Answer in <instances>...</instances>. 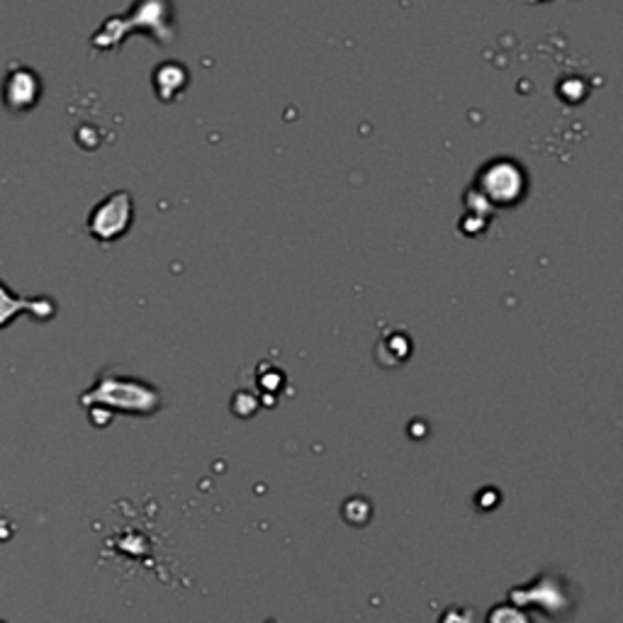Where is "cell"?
Masks as SVG:
<instances>
[{
	"label": "cell",
	"instance_id": "1",
	"mask_svg": "<svg viewBox=\"0 0 623 623\" xmlns=\"http://www.w3.org/2000/svg\"><path fill=\"white\" fill-rule=\"evenodd\" d=\"M529 190V176L512 159H497L482 166L477 173L473 193L482 205L514 207Z\"/></svg>",
	"mask_w": 623,
	"mask_h": 623
},
{
	"label": "cell",
	"instance_id": "2",
	"mask_svg": "<svg viewBox=\"0 0 623 623\" xmlns=\"http://www.w3.org/2000/svg\"><path fill=\"white\" fill-rule=\"evenodd\" d=\"M134 217V202L132 195L120 190L112 193L103 202L93 207L91 217H88V232L100 244H112L120 237H125L132 227Z\"/></svg>",
	"mask_w": 623,
	"mask_h": 623
},
{
	"label": "cell",
	"instance_id": "3",
	"mask_svg": "<svg viewBox=\"0 0 623 623\" xmlns=\"http://www.w3.org/2000/svg\"><path fill=\"white\" fill-rule=\"evenodd\" d=\"M42 98V78L30 66H15L3 81V105L8 112H30Z\"/></svg>",
	"mask_w": 623,
	"mask_h": 623
},
{
	"label": "cell",
	"instance_id": "4",
	"mask_svg": "<svg viewBox=\"0 0 623 623\" xmlns=\"http://www.w3.org/2000/svg\"><path fill=\"white\" fill-rule=\"evenodd\" d=\"M151 400H154V392L139 390V385L132 383V380L108 378V375L100 378V383L88 395H83V404L103 402L125 409V412H137L134 407H144V402L149 404Z\"/></svg>",
	"mask_w": 623,
	"mask_h": 623
},
{
	"label": "cell",
	"instance_id": "5",
	"mask_svg": "<svg viewBox=\"0 0 623 623\" xmlns=\"http://www.w3.org/2000/svg\"><path fill=\"white\" fill-rule=\"evenodd\" d=\"M22 312H32L37 319H49L54 314L52 297H18L8 285L0 280V329L13 324V319Z\"/></svg>",
	"mask_w": 623,
	"mask_h": 623
}]
</instances>
